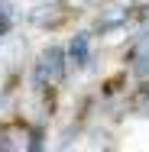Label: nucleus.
Segmentation results:
<instances>
[{
	"instance_id": "nucleus-1",
	"label": "nucleus",
	"mask_w": 149,
	"mask_h": 152,
	"mask_svg": "<svg viewBox=\"0 0 149 152\" xmlns=\"http://www.w3.org/2000/svg\"><path fill=\"white\" fill-rule=\"evenodd\" d=\"M36 78H39V84H46V81H62V52L59 49H49V52L39 58Z\"/></svg>"
},
{
	"instance_id": "nucleus-2",
	"label": "nucleus",
	"mask_w": 149,
	"mask_h": 152,
	"mask_svg": "<svg viewBox=\"0 0 149 152\" xmlns=\"http://www.w3.org/2000/svg\"><path fill=\"white\" fill-rule=\"evenodd\" d=\"M71 58L78 61V65H88V36H78L71 42Z\"/></svg>"
}]
</instances>
